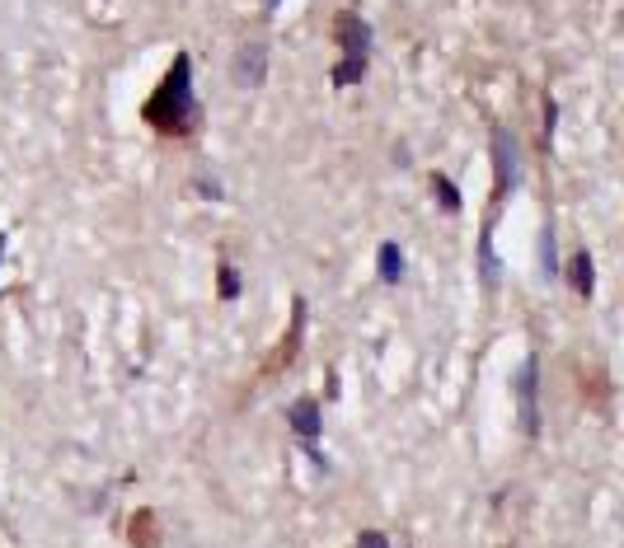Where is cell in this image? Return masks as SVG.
Listing matches in <instances>:
<instances>
[{"instance_id":"1","label":"cell","mask_w":624,"mask_h":548,"mask_svg":"<svg viewBox=\"0 0 624 548\" xmlns=\"http://www.w3.org/2000/svg\"><path fill=\"white\" fill-rule=\"evenodd\" d=\"M141 123L170 141H193L197 131H203V104H197V90H193V57L188 53H174L164 80L141 104Z\"/></svg>"},{"instance_id":"2","label":"cell","mask_w":624,"mask_h":548,"mask_svg":"<svg viewBox=\"0 0 624 548\" xmlns=\"http://www.w3.org/2000/svg\"><path fill=\"white\" fill-rule=\"evenodd\" d=\"M334 43H338V66L328 80H334L338 90L361 85V75H367V66H371V24L361 20L357 10H338L334 14Z\"/></svg>"},{"instance_id":"3","label":"cell","mask_w":624,"mask_h":548,"mask_svg":"<svg viewBox=\"0 0 624 548\" xmlns=\"http://www.w3.org/2000/svg\"><path fill=\"white\" fill-rule=\"evenodd\" d=\"M521 183V151H517V137L507 127H493V197H488V215H484V230L498 225V207L507 202Z\"/></svg>"},{"instance_id":"4","label":"cell","mask_w":624,"mask_h":548,"mask_svg":"<svg viewBox=\"0 0 624 548\" xmlns=\"http://www.w3.org/2000/svg\"><path fill=\"white\" fill-rule=\"evenodd\" d=\"M512 394H517V408H521V431L525 436H540V357L535 352L521 361V371L512 380Z\"/></svg>"},{"instance_id":"5","label":"cell","mask_w":624,"mask_h":548,"mask_svg":"<svg viewBox=\"0 0 624 548\" xmlns=\"http://www.w3.org/2000/svg\"><path fill=\"white\" fill-rule=\"evenodd\" d=\"M301 342H305V301L296 295V301H291V319H287V334L277 338V347L268 352V361H263L258 375L268 380V375H277V371H287V365L301 357Z\"/></svg>"},{"instance_id":"6","label":"cell","mask_w":624,"mask_h":548,"mask_svg":"<svg viewBox=\"0 0 624 548\" xmlns=\"http://www.w3.org/2000/svg\"><path fill=\"white\" fill-rule=\"evenodd\" d=\"M287 427L296 431V436H301V445H305V451L310 455H315L320 459V469H324V455H320V398H296V404L287 408Z\"/></svg>"},{"instance_id":"7","label":"cell","mask_w":624,"mask_h":548,"mask_svg":"<svg viewBox=\"0 0 624 548\" xmlns=\"http://www.w3.org/2000/svg\"><path fill=\"white\" fill-rule=\"evenodd\" d=\"M263 75H268V47L263 43H244L235 53V80L240 85H263Z\"/></svg>"},{"instance_id":"8","label":"cell","mask_w":624,"mask_h":548,"mask_svg":"<svg viewBox=\"0 0 624 548\" xmlns=\"http://www.w3.org/2000/svg\"><path fill=\"white\" fill-rule=\"evenodd\" d=\"M564 277H568V287H573V295H578V301H591V291H597V263H591L587 248H578V254L568 258Z\"/></svg>"},{"instance_id":"9","label":"cell","mask_w":624,"mask_h":548,"mask_svg":"<svg viewBox=\"0 0 624 548\" xmlns=\"http://www.w3.org/2000/svg\"><path fill=\"white\" fill-rule=\"evenodd\" d=\"M127 539H131V548H160V516H155L151 506L131 516V525H127Z\"/></svg>"},{"instance_id":"10","label":"cell","mask_w":624,"mask_h":548,"mask_svg":"<svg viewBox=\"0 0 624 548\" xmlns=\"http://www.w3.org/2000/svg\"><path fill=\"white\" fill-rule=\"evenodd\" d=\"M400 277H404V248L394 240H385L381 244V281L385 287H400Z\"/></svg>"},{"instance_id":"11","label":"cell","mask_w":624,"mask_h":548,"mask_svg":"<svg viewBox=\"0 0 624 548\" xmlns=\"http://www.w3.org/2000/svg\"><path fill=\"white\" fill-rule=\"evenodd\" d=\"M432 193L441 197V207H447L451 215H455L460 207H465V197H460V188H455V183H451L447 174H432Z\"/></svg>"},{"instance_id":"12","label":"cell","mask_w":624,"mask_h":548,"mask_svg":"<svg viewBox=\"0 0 624 548\" xmlns=\"http://www.w3.org/2000/svg\"><path fill=\"white\" fill-rule=\"evenodd\" d=\"M235 295H240V272L221 263V301H235Z\"/></svg>"},{"instance_id":"13","label":"cell","mask_w":624,"mask_h":548,"mask_svg":"<svg viewBox=\"0 0 624 548\" xmlns=\"http://www.w3.org/2000/svg\"><path fill=\"white\" fill-rule=\"evenodd\" d=\"M357 548H390V539L381 535V529H367V535L357 539Z\"/></svg>"},{"instance_id":"14","label":"cell","mask_w":624,"mask_h":548,"mask_svg":"<svg viewBox=\"0 0 624 548\" xmlns=\"http://www.w3.org/2000/svg\"><path fill=\"white\" fill-rule=\"evenodd\" d=\"M263 5H268V14H273V10H277V5H282V0H263Z\"/></svg>"},{"instance_id":"15","label":"cell","mask_w":624,"mask_h":548,"mask_svg":"<svg viewBox=\"0 0 624 548\" xmlns=\"http://www.w3.org/2000/svg\"><path fill=\"white\" fill-rule=\"evenodd\" d=\"M0 258H5V230H0Z\"/></svg>"}]
</instances>
